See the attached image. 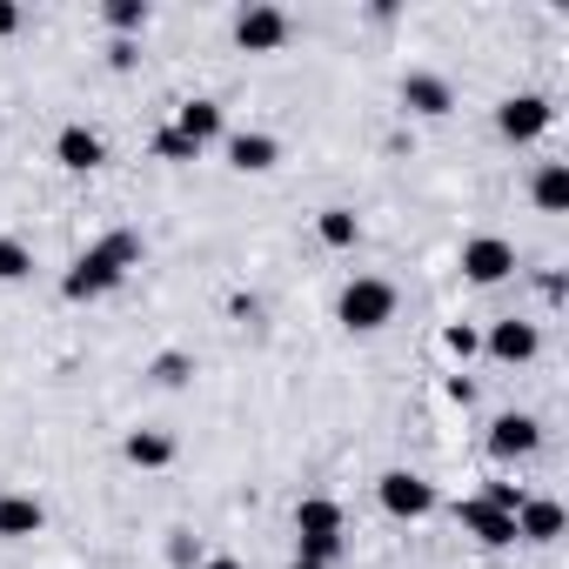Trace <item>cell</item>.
<instances>
[{
    "label": "cell",
    "mask_w": 569,
    "mask_h": 569,
    "mask_svg": "<svg viewBox=\"0 0 569 569\" xmlns=\"http://www.w3.org/2000/svg\"><path fill=\"white\" fill-rule=\"evenodd\" d=\"M134 261H141V234H134V228H114V234H101L88 254H74V268L61 274V296H68V302H101V296H114L121 281H128Z\"/></svg>",
    "instance_id": "obj_1"
},
{
    "label": "cell",
    "mask_w": 569,
    "mask_h": 569,
    "mask_svg": "<svg viewBox=\"0 0 569 569\" xmlns=\"http://www.w3.org/2000/svg\"><path fill=\"white\" fill-rule=\"evenodd\" d=\"M296 562H322V569H336V556L349 549V536H342V502L336 496H302V509H296Z\"/></svg>",
    "instance_id": "obj_2"
},
{
    "label": "cell",
    "mask_w": 569,
    "mask_h": 569,
    "mask_svg": "<svg viewBox=\"0 0 569 569\" xmlns=\"http://www.w3.org/2000/svg\"><path fill=\"white\" fill-rule=\"evenodd\" d=\"M336 316H342L349 336H376V329H389V322H396V281H382V274H356L349 289H342V302H336Z\"/></svg>",
    "instance_id": "obj_3"
},
{
    "label": "cell",
    "mask_w": 569,
    "mask_h": 569,
    "mask_svg": "<svg viewBox=\"0 0 569 569\" xmlns=\"http://www.w3.org/2000/svg\"><path fill=\"white\" fill-rule=\"evenodd\" d=\"M289 34H296V21L281 14V8H268V0H254V8L234 14V48L241 54H281V48H289Z\"/></svg>",
    "instance_id": "obj_4"
},
{
    "label": "cell",
    "mask_w": 569,
    "mask_h": 569,
    "mask_svg": "<svg viewBox=\"0 0 569 569\" xmlns=\"http://www.w3.org/2000/svg\"><path fill=\"white\" fill-rule=\"evenodd\" d=\"M549 121H556V108L542 101V94H509V101H496V134L502 141H542L549 134Z\"/></svg>",
    "instance_id": "obj_5"
},
{
    "label": "cell",
    "mask_w": 569,
    "mask_h": 569,
    "mask_svg": "<svg viewBox=\"0 0 569 569\" xmlns=\"http://www.w3.org/2000/svg\"><path fill=\"white\" fill-rule=\"evenodd\" d=\"M376 502H382L396 522H422V516L436 509V489H429L416 469H389V476L376 482Z\"/></svg>",
    "instance_id": "obj_6"
},
{
    "label": "cell",
    "mask_w": 569,
    "mask_h": 569,
    "mask_svg": "<svg viewBox=\"0 0 569 569\" xmlns=\"http://www.w3.org/2000/svg\"><path fill=\"white\" fill-rule=\"evenodd\" d=\"M462 274L476 281V289H496V281L516 274V248H509L502 234H469V241H462Z\"/></svg>",
    "instance_id": "obj_7"
},
{
    "label": "cell",
    "mask_w": 569,
    "mask_h": 569,
    "mask_svg": "<svg viewBox=\"0 0 569 569\" xmlns=\"http://www.w3.org/2000/svg\"><path fill=\"white\" fill-rule=\"evenodd\" d=\"M536 449H542V422H536V416L509 409V416H496V422H489V456L522 462V456H536Z\"/></svg>",
    "instance_id": "obj_8"
},
{
    "label": "cell",
    "mask_w": 569,
    "mask_h": 569,
    "mask_svg": "<svg viewBox=\"0 0 569 569\" xmlns=\"http://www.w3.org/2000/svg\"><path fill=\"white\" fill-rule=\"evenodd\" d=\"M456 522L482 542V549H509L516 542V516L509 509H489L482 496H469V502H456Z\"/></svg>",
    "instance_id": "obj_9"
},
{
    "label": "cell",
    "mask_w": 569,
    "mask_h": 569,
    "mask_svg": "<svg viewBox=\"0 0 569 569\" xmlns=\"http://www.w3.org/2000/svg\"><path fill=\"white\" fill-rule=\"evenodd\" d=\"M54 161H61L68 174H94V168L108 161V148H101V134H94V128H81V121H68V128L54 134Z\"/></svg>",
    "instance_id": "obj_10"
},
{
    "label": "cell",
    "mask_w": 569,
    "mask_h": 569,
    "mask_svg": "<svg viewBox=\"0 0 569 569\" xmlns=\"http://www.w3.org/2000/svg\"><path fill=\"white\" fill-rule=\"evenodd\" d=\"M482 349H489L496 362H509V369H516V362H529V356L542 349V336H536V322H516V316H502V322L482 336Z\"/></svg>",
    "instance_id": "obj_11"
},
{
    "label": "cell",
    "mask_w": 569,
    "mask_h": 569,
    "mask_svg": "<svg viewBox=\"0 0 569 569\" xmlns=\"http://www.w3.org/2000/svg\"><path fill=\"white\" fill-rule=\"evenodd\" d=\"M41 522H48L41 496H21V489L0 496V542H28V536H41Z\"/></svg>",
    "instance_id": "obj_12"
},
{
    "label": "cell",
    "mask_w": 569,
    "mask_h": 569,
    "mask_svg": "<svg viewBox=\"0 0 569 569\" xmlns=\"http://www.w3.org/2000/svg\"><path fill=\"white\" fill-rule=\"evenodd\" d=\"M402 108L422 114V121H442V114L456 108V94H449L442 74H402Z\"/></svg>",
    "instance_id": "obj_13"
},
{
    "label": "cell",
    "mask_w": 569,
    "mask_h": 569,
    "mask_svg": "<svg viewBox=\"0 0 569 569\" xmlns=\"http://www.w3.org/2000/svg\"><path fill=\"white\" fill-rule=\"evenodd\" d=\"M556 536H562V502L522 496V509H516V542H556Z\"/></svg>",
    "instance_id": "obj_14"
},
{
    "label": "cell",
    "mask_w": 569,
    "mask_h": 569,
    "mask_svg": "<svg viewBox=\"0 0 569 569\" xmlns=\"http://www.w3.org/2000/svg\"><path fill=\"white\" fill-rule=\"evenodd\" d=\"M274 161H281V141L274 134H234L228 141V168L234 174H268Z\"/></svg>",
    "instance_id": "obj_15"
},
{
    "label": "cell",
    "mask_w": 569,
    "mask_h": 569,
    "mask_svg": "<svg viewBox=\"0 0 569 569\" xmlns=\"http://www.w3.org/2000/svg\"><path fill=\"white\" fill-rule=\"evenodd\" d=\"M174 134L194 141V148L214 141V134H221V101H181V108H174Z\"/></svg>",
    "instance_id": "obj_16"
},
{
    "label": "cell",
    "mask_w": 569,
    "mask_h": 569,
    "mask_svg": "<svg viewBox=\"0 0 569 569\" xmlns=\"http://www.w3.org/2000/svg\"><path fill=\"white\" fill-rule=\"evenodd\" d=\"M121 456H128L134 469H168V462H174V436H161V429H134V436L121 442Z\"/></svg>",
    "instance_id": "obj_17"
},
{
    "label": "cell",
    "mask_w": 569,
    "mask_h": 569,
    "mask_svg": "<svg viewBox=\"0 0 569 569\" xmlns=\"http://www.w3.org/2000/svg\"><path fill=\"white\" fill-rule=\"evenodd\" d=\"M529 194H536L542 214H562V208H569V168H562V161H542L536 181H529Z\"/></svg>",
    "instance_id": "obj_18"
},
{
    "label": "cell",
    "mask_w": 569,
    "mask_h": 569,
    "mask_svg": "<svg viewBox=\"0 0 569 569\" xmlns=\"http://www.w3.org/2000/svg\"><path fill=\"white\" fill-rule=\"evenodd\" d=\"M316 234H322L329 248H356V241H362V221H356L349 208H322V214H316Z\"/></svg>",
    "instance_id": "obj_19"
},
{
    "label": "cell",
    "mask_w": 569,
    "mask_h": 569,
    "mask_svg": "<svg viewBox=\"0 0 569 569\" xmlns=\"http://www.w3.org/2000/svg\"><path fill=\"white\" fill-rule=\"evenodd\" d=\"M34 274V248L21 234H0V281H28Z\"/></svg>",
    "instance_id": "obj_20"
},
{
    "label": "cell",
    "mask_w": 569,
    "mask_h": 569,
    "mask_svg": "<svg viewBox=\"0 0 569 569\" xmlns=\"http://www.w3.org/2000/svg\"><path fill=\"white\" fill-rule=\"evenodd\" d=\"M101 21H108L114 34H141V28H148V0H108Z\"/></svg>",
    "instance_id": "obj_21"
},
{
    "label": "cell",
    "mask_w": 569,
    "mask_h": 569,
    "mask_svg": "<svg viewBox=\"0 0 569 569\" xmlns=\"http://www.w3.org/2000/svg\"><path fill=\"white\" fill-rule=\"evenodd\" d=\"M194 154H201V148H194V141H181L174 128H161V134H154V161H194Z\"/></svg>",
    "instance_id": "obj_22"
},
{
    "label": "cell",
    "mask_w": 569,
    "mask_h": 569,
    "mask_svg": "<svg viewBox=\"0 0 569 569\" xmlns=\"http://www.w3.org/2000/svg\"><path fill=\"white\" fill-rule=\"evenodd\" d=\"M154 382H161V389H181V382H188V356H181V349L154 356Z\"/></svg>",
    "instance_id": "obj_23"
},
{
    "label": "cell",
    "mask_w": 569,
    "mask_h": 569,
    "mask_svg": "<svg viewBox=\"0 0 569 569\" xmlns=\"http://www.w3.org/2000/svg\"><path fill=\"white\" fill-rule=\"evenodd\" d=\"M442 349H449V356H462V362H469V356H476V349H482V336H476V329H469V322H456V329H442Z\"/></svg>",
    "instance_id": "obj_24"
},
{
    "label": "cell",
    "mask_w": 569,
    "mask_h": 569,
    "mask_svg": "<svg viewBox=\"0 0 569 569\" xmlns=\"http://www.w3.org/2000/svg\"><path fill=\"white\" fill-rule=\"evenodd\" d=\"M482 502H489V509H509V516H516V509H522V489H516V482H482Z\"/></svg>",
    "instance_id": "obj_25"
},
{
    "label": "cell",
    "mask_w": 569,
    "mask_h": 569,
    "mask_svg": "<svg viewBox=\"0 0 569 569\" xmlns=\"http://www.w3.org/2000/svg\"><path fill=\"white\" fill-rule=\"evenodd\" d=\"M168 562H174V569H194V536H188V529L168 536Z\"/></svg>",
    "instance_id": "obj_26"
},
{
    "label": "cell",
    "mask_w": 569,
    "mask_h": 569,
    "mask_svg": "<svg viewBox=\"0 0 569 569\" xmlns=\"http://www.w3.org/2000/svg\"><path fill=\"white\" fill-rule=\"evenodd\" d=\"M14 28H21V8H14V0H0V41H8Z\"/></svg>",
    "instance_id": "obj_27"
},
{
    "label": "cell",
    "mask_w": 569,
    "mask_h": 569,
    "mask_svg": "<svg viewBox=\"0 0 569 569\" xmlns=\"http://www.w3.org/2000/svg\"><path fill=\"white\" fill-rule=\"evenodd\" d=\"M449 402H476V382L469 376H449Z\"/></svg>",
    "instance_id": "obj_28"
},
{
    "label": "cell",
    "mask_w": 569,
    "mask_h": 569,
    "mask_svg": "<svg viewBox=\"0 0 569 569\" xmlns=\"http://www.w3.org/2000/svg\"><path fill=\"white\" fill-rule=\"evenodd\" d=\"M201 569H248V562H234V556H208Z\"/></svg>",
    "instance_id": "obj_29"
},
{
    "label": "cell",
    "mask_w": 569,
    "mask_h": 569,
    "mask_svg": "<svg viewBox=\"0 0 569 569\" xmlns=\"http://www.w3.org/2000/svg\"><path fill=\"white\" fill-rule=\"evenodd\" d=\"M289 569H322V562H289Z\"/></svg>",
    "instance_id": "obj_30"
}]
</instances>
